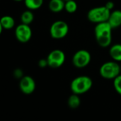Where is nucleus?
Segmentation results:
<instances>
[{"label":"nucleus","mask_w":121,"mask_h":121,"mask_svg":"<svg viewBox=\"0 0 121 121\" xmlns=\"http://www.w3.org/2000/svg\"><path fill=\"white\" fill-rule=\"evenodd\" d=\"M112 27L108 21L97 23L94 28V34L97 43L101 48L108 47L112 42Z\"/></svg>","instance_id":"1"},{"label":"nucleus","mask_w":121,"mask_h":121,"mask_svg":"<svg viewBox=\"0 0 121 121\" xmlns=\"http://www.w3.org/2000/svg\"><path fill=\"white\" fill-rule=\"evenodd\" d=\"M93 85L92 79L88 76H79L74 78L70 84L72 93L82 95L89 91Z\"/></svg>","instance_id":"2"},{"label":"nucleus","mask_w":121,"mask_h":121,"mask_svg":"<svg viewBox=\"0 0 121 121\" xmlns=\"http://www.w3.org/2000/svg\"><path fill=\"white\" fill-rule=\"evenodd\" d=\"M111 11L106 6H98L90 9L87 13V18L94 23H100L108 21Z\"/></svg>","instance_id":"3"},{"label":"nucleus","mask_w":121,"mask_h":121,"mask_svg":"<svg viewBox=\"0 0 121 121\" xmlns=\"http://www.w3.org/2000/svg\"><path fill=\"white\" fill-rule=\"evenodd\" d=\"M121 72V66L115 60L104 63L99 69L100 75L106 79H115Z\"/></svg>","instance_id":"4"},{"label":"nucleus","mask_w":121,"mask_h":121,"mask_svg":"<svg viewBox=\"0 0 121 121\" xmlns=\"http://www.w3.org/2000/svg\"><path fill=\"white\" fill-rule=\"evenodd\" d=\"M69 33V26L64 21H55L50 26V33L54 39H62Z\"/></svg>","instance_id":"5"},{"label":"nucleus","mask_w":121,"mask_h":121,"mask_svg":"<svg viewBox=\"0 0 121 121\" xmlns=\"http://www.w3.org/2000/svg\"><path fill=\"white\" fill-rule=\"evenodd\" d=\"M91 60V54L86 50H79L74 53L72 57V63L77 68H84L89 65Z\"/></svg>","instance_id":"6"},{"label":"nucleus","mask_w":121,"mask_h":121,"mask_svg":"<svg viewBox=\"0 0 121 121\" xmlns=\"http://www.w3.org/2000/svg\"><path fill=\"white\" fill-rule=\"evenodd\" d=\"M48 67L56 69L63 65L65 61V54L61 50H54L51 51L47 57Z\"/></svg>","instance_id":"7"},{"label":"nucleus","mask_w":121,"mask_h":121,"mask_svg":"<svg viewBox=\"0 0 121 121\" xmlns=\"http://www.w3.org/2000/svg\"><path fill=\"white\" fill-rule=\"evenodd\" d=\"M15 36L20 43H26L32 37V30L29 25L21 23L16 28Z\"/></svg>","instance_id":"8"},{"label":"nucleus","mask_w":121,"mask_h":121,"mask_svg":"<svg viewBox=\"0 0 121 121\" xmlns=\"http://www.w3.org/2000/svg\"><path fill=\"white\" fill-rule=\"evenodd\" d=\"M35 82L30 76H23L19 82V88L23 94L30 95L35 91Z\"/></svg>","instance_id":"9"},{"label":"nucleus","mask_w":121,"mask_h":121,"mask_svg":"<svg viewBox=\"0 0 121 121\" xmlns=\"http://www.w3.org/2000/svg\"><path fill=\"white\" fill-rule=\"evenodd\" d=\"M108 22L111 25L113 29L120 27L121 26V10H115L113 11H111Z\"/></svg>","instance_id":"10"},{"label":"nucleus","mask_w":121,"mask_h":121,"mask_svg":"<svg viewBox=\"0 0 121 121\" xmlns=\"http://www.w3.org/2000/svg\"><path fill=\"white\" fill-rule=\"evenodd\" d=\"M65 0H50L48 4V7L51 11L54 13H58L65 9Z\"/></svg>","instance_id":"11"},{"label":"nucleus","mask_w":121,"mask_h":121,"mask_svg":"<svg viewBox=\"0 0 121 121\" xmlns=\"http://www.w3.org/2000/svg\"><path fill=\"white\" fill-rule=\"evenodd\" d=\"M15 25V21L13 18L11 16H4L0 19V26L3 29L9 30L13 28Z\"/></svg>","instance_id":"12"},{"label":"nucleus","mask_w":121,"mask_h":121,"mask_svg":"<svg viewBox=\"0 0 121 121\" xmlns=\"http://www.w3.org/2000/svg\"><path fill=\"white\" fill-rule=\"evenodd\" d=\"M109 52L113 60L116 62H121V44L113 45L111 48Z\"/></svg>","instance_id":"13"},{"label":"nucleus","mask_w":121,"mask_h":121,"mask_svg":"<svg viewBox=\"0 0 121 121\" xmlns=\"http://www.w3.org/2000/svg\"><path fill=\"white\" fill-rule=\"evenodd\" d=\"M79 95L76 94H72L67 100V104L70 108L72 109H76L78 107H79L81 104V100L79 96Z\"/></svg>","instance_id":"14"},{"label":"nucleus","mask_w":121,"mask_h":121,"mask_svg":"<svg viewBox=\"0 0 121 121\" xmlns=\"http://www.w3.org/2000/svg\"><path fill=\"white\" fill-rule=\"evenodd\" d=\"M33 20H34V15L32 12V10L28 9L23 11L21 16V21L22 23L29 25L33 21Z\"/></svg>","instance_id":"15"},{"label":"nucleus","mask_w":121,"mask_h":121,"mask_svg":"<svg viewBox=\"0 0 121 121\" xmlns=\"http://www.w3.org/2000/svg\"><path fill=\"white\" fill-rule=\"evenodd\" d=\"M24 3L28 9L33 11L40 9L43 4V0H24Z\"/></svg>","instance_id":"16"},{"label":"nucleus","mask_w":121,"mask_h":121,"mask_svg":"<svg viewBox=\"0 0 121 121\" xmlns=\"http://www.w3.org/2000/svg\"><path fill=\"white\" fill-rule=\"evenodd\" d=\"M77 4L74 0H68L65 1V9L69 13H74L77 9Z\"/></svg>","instance_id":"17"},{"label":"nucleus","mask_w":121,"mask_h":121,"mask_svg":"<svg viewBox=\"0 0 121 121\" xmlns=\"http://www.w3.org/2000/svg\"><path fill=\"white\" fill-rule=\"evenodd\" d=\"M113 86L118 94L121 95V74L118 75L113 82Z\"/></svg>","instance_id":"18"},{"label":"nucleus","mask_w":121,"mask_h":121,"mask_svg":"<svg viewBox=\"0 0 121 121\" xmlns=\"http://www.w3.org/2000/svg\"><path fill=\"white\" fill-rule=\"evenodd\" d=\"M38 65H39L40 67H42V68L48 67V63L47 58L46 59H41V60H40L39 62H38Z\"/></svg>","instance_id":"19"},{"label":"nucleus","mask_w":121,"mask_h":121,"mask_svg":"<svg viewBox=\"0 0 121 121\" xmlns=\"http://www.w3.org/2000/svg\"><path fill=\"white\" fill-rule=\"evenodd\" d=\"M14 76H15V77H16V78H20V79H21L23 76V72L21 70V69H16L15 71H14Z\"/></svg>","instance_id":"20"},{"label":"nucleus","mask_w":121,"mask_h":121,"mask_svg":"<svg viewBox=\"0 0 121 121\" xmlns=\"http://www.w3.org/2000/svg\"><path fill=\"white\" fill-rule=\"evenodd\" d=\"M105 6L109 9V10H112L113 8H114V6H115V4H114V2H113V1H108L106 4H105Z\"/></svg>","instance_id":"21"},{"label":"nucleus","mask_w":121,"mask_h":121,"mask_svg":"<svg viewBox=\"0 0 121 121\" xmlns=\"http://www.w3.org/2000/svg\"><path fill=\"white\" fill-rule=\"evenodd\" d=\"M14 1H23V0H14ZM24 1V0H23Z\"/></svg>","instance_id":"22"},{"label":"nucleus","mask_w":121,"mask_h":121,"mask_svg":"<svg viewBox=\"0 0 121 121\" xmlns=\"http://www.w3.org/2000/svg\"><path fill=\"white\" fill-rule=\"evenodd\" d=\"M65 1H68V0H65Z\"/></svg>","instance_id":"23"},{"label":"nucleus","mask_w":121,"mask_h":121,"mask_svg":"<svg viewBox=\"0 0 121 121\" xmlns=\"http://www.w3.org/2000/svg\"></svg>","instance_id":"24"}]
</instances>
